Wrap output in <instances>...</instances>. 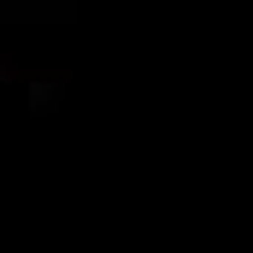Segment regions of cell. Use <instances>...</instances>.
I'll use <instances>...</instances> for the list:
<instances>
[{
  "mask_svg": "<svg viewBox=\"0 0 253 253\" xmlns=\"http://www.w3.org/2000/svg\"><path fill=\"white\" fill-rule=\"evenodd\" d=\"M65 100V83H30V112H53Z\"/></svg>",
  "mask_w": 253,
  "mask_h": 253,
  "instance_id": "obj_1",
  "label": "cell"
},
{
  "mask_svg": "<svg viewBox=\"0 0 253 253\" xmlns=\"http://www.w3.org/2000/svg\"><path fill=\"white\" fill-rule=\"evenodd\" d=\"M0 83H12V59L6 53H0Z\"/></svg>",
  "mask_w": 253,
  "mask_h": 253,
  "instance_id": "obj_2",
  "label": "cell"
}]
</instances>
